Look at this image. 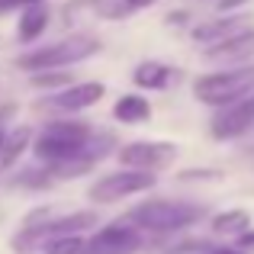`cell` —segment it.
I'll return each instance as SVG.
<instances>
[{
	"label": "cell",
	"mask_w": 254,
	"mask_h": 254,
	"mask_svg": "<svg viewBox=\"0 0 254 254\" xmlns=\"http://www.w3.org/2000/svg\"><path fill=\"white\" fill-rule=\"evenodd\" d=\"M13 113V106H3V110H0V119H6ZM0 138H3V126H0Z\"/></svg>",
	"instance_id": "obj_25"
},
{
	"label": "cell",
	"mask_w": 254,
	"mask_h": 254,
	"mask_svg": "<svg viewBox=\"0 0 254 254\" xmlns=\"http://www.w3.org/2000/svg\"><path fill=\"white\" fill-rule=\"evenodd\" d=\"M248 100H251V106H254V93H251V97H248Z\"/></svg>",
	"instance_id": "obj_26"
},
{
	"label": "cell",
	"mask_w": 254,
	"mask_h": 254,
	"mask_svg": "<svg viewBox=\"0 0 254 254\" xmlns=\"http://www.w3.org/2000/svg\"><path fill=\"white\" fill-rule=\"evenodd\" d=\"M158 184L155 171H135V168H123L116 174H103L100 180H93L87 196L93 203L106 206V203H119L126 196H135V193H148Z\"/></svg>",
	"instance_id": "obj_6"
},
{
	"label": "cell",
	"mask_w": 254,
	"mask_h": 254,
	"mask_svg": "<svg viewBox=\"0 0 254 254\" xmlns=\"http://www.w3.org/2000/svg\"><path fill=\"white\" fill-rule=\"evenodd\" d=\"M206 58L219 64H245L254 58V29H242L235 36L222 39V42L209 45L206 49Z\"/></svg>",
	"instance_id": "obj_11"
},
{
	"label": "cell",
	"mask_w": 254,
	"mask_h": 254,
	"mask_svg": "<svg viewBox=\"0 0 254 254\" xmlns=\"http://www.w3.org/2000/svg\"><path fill=\"white\" fill-rule=\"evenodd\" d=\"M242 3H248V0H219V13H232V10H235V6H242Z\"/></svg>",
	"instance_id": "obj_23"
},
{
	"label": "cell",
	"mask_w": 254,
	"mask_h": 254,
	"mask_svg": "<svg viewBox=\"0 0 254 254\" xmlns=\"http://www.w3.org/2000/svg\"><path fill=\"white\" fill-rule=\"evenodd\" d=\"M45 29H49V6L45 3H29L19 10V26H16L19 42H36Z\"/></svg>",
	"instance_id": "obj_13"
},
{
	"label": "cell",
	"mask_w": 254,
	"mask_h": 254,
	"mask_svg": "<svg viewBox=\"0 0 254 254\" xmlns=\"http://www.w3.org/2000/svg\"><path fill=\"white\" fill-rule=\"evenodd\" d=\"M84 248V238L81 235H64V238H55L42 248V254H81Z\"/></svg>",
	"instance_id": "obj_19"
},
{
	"label": "cell",
	"mask_w": 254,
	"mask_h": 254,
	"mask_svg": "<svg viewBox=\"0 0 254 254\" xmlns=\"http://www.w3.org/2000/svg\"><path fill=\"white\" fill-rule=\"evenodd\" d=\"M103 93H106V87L100 81L68 84L49 100V106H55V110H62V113H84V110H90V106H97L100 100H103Z\"/></svg>",
	"instance_id": "obj_10"
},
{
	"label": "cell",
	"mask_w": 254,
	"mask_h": 254,
	"mask_svg": "<svg viewBox=\"0 0 254 254\" xmlns=\"http://www.w3.org/2000/svg\"><path fill=\"white\" fill-rule=\"evenodd\" d=\"M29 145H32V129H26V126L3 132V138H0V171L10 168V164H16L19 155H23Z\"/></svg>",
	"instance_id": "obj_15"
},
{
	"label": "cell",
	"mask_w": 254,
	"mask_h": 254,
	"mask_svg": "<svg viewBox=\"0 0 254 254\" xmlns=\"http://www.w3.org/2000/svg\"><path fill=\"white\" fill-rule=\"evenodd\" d=\"M100 52V42L90 36H71V39H62V42H52V45H42V49L29 52V55L19 58V68L23 71H55V68H71L77 62H87Z\"/></svg>",
	"instance_id": "obj_5"
},
{
	"label": "cell",
	"mask_w": 254,
	"mask_h": 254,
	"mask_svg": "<svg viewBox=\"0 0 254 254\" xmlns=\"http://www.w3.org/2000/svg\"><path fill=\"white\" fill-rule=\"evenodd\" d=\"M212 229H216L219 235H242V232L251 229V216L245 209L219 212V216H212Z\"/></svg>",
	"instance_id": "obj_18"
},
{
	"label": "cell",
	"mask_w": 254,
	"mask_h": 254,
	"mask_svg": "<svg viewBox=\"0 0 254 254\" xmlns=\"http://www.w3.org/2000/svg\"><path fill=\"white\" fill-rule=\"evenodd\" d=\"M123 168H135V171H161L174 164L177 158V145L171 142H129L116 151Z\"/></svg>",
	"instance_id": "obj_8"
},
{
	"label": "cell",
	"mask_w": 254,
	"mask_h": 254,
	"mask_svg": "<svg viewBox=\"0 0 254 254\" xmlns=\"http://www.w3.org/2000/svg\"><path fill=\"white\" fill-rule=\"evenodd\" d=\"M203 219V206L184 199H151L126 212V222L138 232H180Z\"/></svg>",
	"instance_id": "obj_2"
},
{
	"label": "cell",
	"mask_w": 254,
	"mask_h": 254,
	"mask_svg": "<svg viewBox=\"0 0 254 254\" xmlns=\"http://www.w3.org/2000/svg\"><path fill=\"white\" fill-rule=\"evenodd\" d=\"M242 19L245 16H225V19H212V23L196 26V29H193V42H199V45H206V49H209V45H216V42H222V39L242 32L245 29Z\"/></svg>",
	"instance_id": "obj_12"
},
{
	"label": "cell",
	"mask_w": 254,
	"mask_h": 254,
	"mask_svg": "<svg viewBox=\"0 0 254 254\" xmlns=\"http://www.w3.org/2000/svg\"><path fill=\"white\" fill-rule=\"evenodd\" d=\"M254 126V106L251 100H238V103L219 106V113L212 116L209 132L219 138V142H229V138H242Z\"/></svg>",
	"instance_id": "obj_9"
},
{
	"label": "cell",
	"mask_w": 254,
	"mask_h": 254,
	"mask_svg": "<svg viewBox=\"0 0 254 254\" xmlns=\"http://www.w3.org/2000/svg\"><path fill=\"white\" fill-rule=\"evenodd\" d=\"M193 93H196L199 103L216 106V110L238 103V100H248V93H254V64H238V68H229V71L196 77Z\"/></svg>",
	"instance_id": "obj_3"
},
{
	"label": "cell",
	"mask_w": 254,
	"mask_h": 254,
	"mask_svg": "<svg viewBox=\"0 0 254 254\" xmlns=\"http://www.w3.org/2000/svg\"><path fill=\"white\" fill-rule=\"evenodd\" d=\"M113 116L126 126H138V123H148L151 119V103L138 93H123L113 106Z\"/></svg>",
	"instance_id": "obj_14"
},
{
	"label": "cell",
	"mask_w": 254,
	"mask_h": 254,
	"mask_svg": "<svg viewBox=\"0 0 254 254\" xmlns=\"http://www.w3.org/2000/svg\"><path fill=\"white\" fill-rule=\"evenodd\" d=\"M151 3H158V0H93V10L103 19H126Z\"/></svg>",
	"instance_id": "obj_17"
},
{
	"label": "cell",
	"mask_w": 254,
	"mask_h": 254,
	"mask_svg": "<svg viewBox=\"0 0 254 254\" xmlns=\"http://www.w3.org/2000/svg\"><path fill=\"white\" fill-rule=\"evenodd\" d=\"M100 225V216L93 209H84V212H71V216H62V219H52V222H39V225H26L23 232H16L10 242V248L16 254H32V251H42L49 242L55 238H64V235H81V232Z\"/></svg>",
	"instance_id": "obj_4"
},
{
	"label": "cell",
	"mask_w": 254,
	"mask_h": 254,
	"mask_svg": "<svg viewBox=\"0 0 254 254\" xmlns=\"http://www.w3.org/2000/svg\"><path fill=\"white\" fill-rule=\"evenodd\" d=\"M29 3H42V0H0V13H10V10H23Z\"/></svg>",
	"instance_id": "obj_22"
},
{
	"label": "cell",
	"mask_w": 254,
	"mask_h": 254,
	"mask_svg": "<svg viewBox=\"0 0 254 254\" xmlns=\"http://www.w3.org/2000/svg\"><path fill=\"white\" fill-rule=\"evenodd\" d=\"M68 84H74L68 71H36L32 74V87H68Z\"/></svg>",
	"instance_id": "obj_20"
},
{
	"label": "cell",
	"mask_w": 254,
	"mask_h": 254,
	"mask_svg": "<svg viewBox=\"0 0 254 254\" xmlns=\"http://www.w3.org/2000/svg\"><path fill=\"white\" fill-rule=\"evenodd\" d=\"M29 148L39 161L52 164V168L77 161V158H90V161L103 158V151L97 148V132L84 119H55L32 138Z\"/></svg>",
	"instance_id": "obj_1"
},
{
	"label": "cell",
	"mask_w": 254,
	"mask_h": 254,
	"mask_svg": "<svg viewBox=\"0 0 254 254\" xmlns=\"http://www.w3.org/2000/svg\"><path fill=\"white\" fill-rule=\"evenodd\" d=\"M196 251H203V254H245L242 248H222V245H196Z\"/></svg>",
	"instance_id": "obj_21"
},
{
	"label": "cell",
	"mask_w": 254,
	"mask_h": 254,
	"mask_svg": "<svg viewBox=\"0 0 254 254\" xmlns=\"http://www.w3.org/2000/svg\"><path fill=\"white\" fill-rule=\"evenodd\" d=\"M142 248V232L129 222H113L97 229L90 238H84L81 254H135Z\"/></svg>",
	"instance_id": "obj_7"
},
{
	"label": "cell",
	"mask_w": 254,
	"mask_h": 254,
	"mask_svg": "<svg viewBox=\"0 0 254 254\" xmlns=\"http://www.w3.org/2000/svg\"><path fill=\"white\" fill-rule=\"evenodd\" d=\"M238 248H254V232H242V235H238Z\"/></svg>",
	"instance_id": "obj_24"
},
{
	"label": "cell",
	"mask_w": 254,
	"mask_h": 254,
	"mask_svg": "<svg viewBox=\"0 0 254 254\" xmlns=\"http://www.w3.org/2000/svg\"><path fill=\"white\" fill-rule=\"evenodd\" d=\"M132 81L142 90H164L174 81V68H168L161 62H142L135 68V74H132Z\"/></svg>",
	"instance_id": "obj_16"
}]
</instances>
